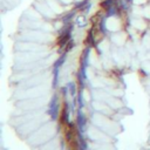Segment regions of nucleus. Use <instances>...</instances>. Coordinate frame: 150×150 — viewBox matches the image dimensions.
I'll list each match as a JSON object with an SVG mask.
<instances>
[{"mask_svg":"<svg viewBox=\"0 0 150 150\" xmlns=\"http://www.w3.org/2000/svg\"><path fill=\"white\" fill-rule=\"evenodd\" d=\"M87 22H88V15L84 14V13L79 12L77 15L74 19V25L76 27H79V28H84L86 25H87Z\"/></svg>","mask_w":150,"mask_h":150,"instance_id":"f257e3e1","label":"nucleus"},{"mask_svg":"<svg viewBox=\"0 0 150 150\" xmlns=\"http://www.w3.org/2000/svg\"><path fill=\"white\" fill-rule=\"evenodd\" d=\"M48 114L50 115V117L53 120L56 118V114H57V104H56V96H54L49 103V109H48Z\"/></svg>","mask_w":150,"mask_h":150,"instance_id":"f03ea898","label":"nucleus"},{"mask_svg":"<svg viewBox=\"0 0 150 150\" xmlns=\"http://www.w3.org/2000/svg\"><path fill=\"white\" fill-rule=\"evenodd\" d=\"M66 59H67V53H63L59 59H56V61L54 63V69H60L62 67V64L66 62Z\"/></svg>","mask_w":150,"mask_h":150,"instance_id":"7ed1b4c3","label":"nucleus"},{"mask_svg":"<svg viewBox=\"0 0 150 150\" xmlns=\"http://www.w3.org/2000/svg\"><path fill=\"white\" fill-rule=\"evenodd\" d=\"M115 4H117V0H101L100 7H101V9H105V8H108Z\"/></svg>","mask_w":150,"mask_h":150,"instance_id":"20e7f679","label":"nucleus"},{"mask_svg":"<svg viewBox=\"0 0 150 150\" xmlns=\"http://www.w3.org/2000/svg\"><path fill=\"white\" fill-rule=\"evenodd\" d=\"M68 87H69V89H70L71 95H75V84H74L73 82H70V83L68 84Z\"/></svg>","mask_w":150,"mask_h":150,"instance_id":"39448f33","label":"nucleus"}]
</instances>
